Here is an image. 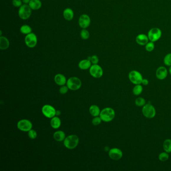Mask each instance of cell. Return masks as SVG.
Returning a JSON list of instances; mask_svg holds the SVG:
<instances>
[{"label":"cell","mask_w":171,"mask_h":171,"mask_svg":"<svg viewBox=\"0 0 171 171\" xmlns=\"http://www.w3.org/2000/svg\"><path fill=\"white\" fill-rule=\"evenodd\" d=\"M116 116V112L114 109L111 107H106L101 110L99 115L102 121L108 123L114 119Z\"/></svg>","instance_id":"obj_1"},{"label":"cell","mask_w":171,"mask_h":171,"mask_svg":"<svg viewBox=\"0 0 171 171\" xmlns=\"http://www.w3.org/2000/svg\"><path fill=\"white\" fill-rule=\"evenodd\" d=\"M79 142V138L76 135L71 134L66 137L63 141V144L68 149H74L77 147Z\"/></svg>","instance_id":"obj_2"},{"label":"cell","mask_w":171,"mask_h":171,"mask_svg":"<svg viewBox=\"0 0 171 171\" xmlns=\"http://www.w3.org/2000/svg\"><path fill=\"white\" fill-rule=\"evenodd\" d=\"M66 86L71 91H76L80 88L82 86V83L79 78L71 77L67 80Z\"/></svg>","instance_id":"obj_3"},{"label":"cell","mask_w":171,"mask_h":171,"mask_svg":"<svg viewBox=\"0 0 171 171\" xmlns=\"http://www.w3.org/2000/svg\"><path fill=\"white\" fill-rule=\"evenodd\" d=\"M32 10L29 5L24 4L19 9V17L22 20H27L32 15Z\"/></svg>","instance_id":"obj_4"},{"label":"cell","mask_w":171,"mask_h":171,"mask_svg":"<svg viewBox=\"0 0 171 171\" xmlns=\"http://www.w3.org/2000/svg\"><path fill=\"white\" fill-rule=\"evenodd\" d=\"M142 114L144 117L151 119L156 116V109L153 105L149 103L146 104L142 108Z\"/></svg>","instance_id":"obj_5"},{"label":"cell","mask_w":171,"mask_h":171,"mask_svg":"<svg viewBox=\"0 0 171 171\" xmlns=\"http://www.w3.org/2000/svg\"><path fill=\"white\" fill-rule=\"evenodd\" d=\"M147 35L149 39V41L156 42L161 38L162 35V32L160 29L154 27L149 30Z\"/></svg>","instance_id":"obj_6"},{"label":"cell","mask_w":171,"mask_h":171,"mask_svg":"<svg viewBox=\"0 0 171 171\" xmlns=\"http://www.w3.org/2000/svg\"><path fill=\"white\" fill-rule=\"evenodd\" d=\"M129 79L134 85L141 84L143 79L142 74L138 71L132 70L129 74Z\"/></svg>","instance_id":"obj_7"},{"label":"cell","mask_w":171,"mask_h":171,"mask_svg":"<svg viewBox=\"0 0 171 171\" xmlns=\"http://www.w3.org/2000/svg\"><path fill=\"white\" fill-rule=\"evenodd\" d=\"M17 128L20 131L24 132H28L32 129L33 124L31 121L27 119H21L17 124Z\"/></svg>","instance_id":"obj_8"},{"label":"cell","mask_w":171,"mask_h":171,"mask_svg":"<svg viewBox=\"0 0 171 171\" xmlns=\"http://www.w3.org/2000/svg\"><path fill=\"white\" fill-rule=\"evenodd\" d=\"M38 39L35 34L31 33L27 35L25 38V43L27 47L30 48H33L37 45Z\"/></svg>","instance_id":"obj_9"},{"label":"cell","mask_w":171,"mask_h":171,"mask_svg":"<svg viewBox=\"0 0 171 171\" xmlns=\"http://www.w3.org/2000/svg\"><path fill=\"white\" fill-rule=\"evenodd\" d=\"M89 73L91 76L96 78H99L102 77L103 71L101 66L98 64H92L89 68Z\"/></svg>","instance_id":"obj_10"},{"label":"cell","mask_w":171,"mask_h":171,"mask_svg":"<svg viewBox=\"0 0 171 171\" xmlns=\"http://www.w3.org/2000/svg\"><path fill=\"white\" fill-rule=\"evenodd\" d=\"M42 112L44 116L48 119H52L56 116V110L53 106L46 104L42 107Z\"/></svg>","instance_id":"obj_11"},{"label":"cell","mask_w":171,"mask_h":171,"mask_svg":"<svg viewBox=\"0 0 171 171\" xmlns=\"http://www.w3.org/2000/svg\"><path fill=\"white\" fill-rule=\"evenodd\" d=\"M108 156L112 160L118 161L123 157V151L119 148H112L108 151Z\"/></svg>","instance_id":"obj_12"},{"label":"cell","mask_w":171,"mask_h":171,"mask_svg":"<svg viewBox=\"0 0 171 171\" xmlns=\"http://www.w3.org/2000/svg\"><path fill=\"white\" fill-rule=\"evenodd\" d=\"M91 18L87 14H82L79 17L78 24L81 28H87L91 25Z\"/></svg>","instance_id":"obj_13"},{"label":"cell","mask_w":171,"mask_h":171,"mask_svg":"<svg viewBox=\"0 0 171 171\" xmlns=\"http://www.w3.org/2000/svg\"><path fill=\"white\" fill-rule=\"evenodd\" d=\"M168 70L166 67L164 66H160L156 70V77L159 80L166 79V77L168 76Z\"/></svg>","instance_id":"obj_14"},{"label":"cell","mask_w":171,"mask_h":171,"mask_svg":"<svg viewBox=\"0 0 171 171\" xmlns=\"http://www.w3.org/2000/svg\"><path fill=\"white\" fill-rule=\"evenodd\" d=\"M136 42L141 46H145L149 42V39L148 35L144 34H139L136 38Z\"/></svg>","instance_id":"obj_15"},{"label":"cell","mask_w":171,"mask_h":171,"mask_svg":"<svg viewBox=\"0 0 171 171\" xmlns=\"http://www.w3.org/2000/svg\"><path fill=\"white\" fill-rule=\"evenodd\" d=\"M54 81L55 82L56 84L61 86L66 84L67 80H66L65 76L63 74L59 73V74H56L55 76Z\"/></svg>","instance_id":"obj_16"},{"label":"cell","mask_w":171,"mask_h":171,"mask_svg":"<svg viewBox=\"0 0 171 171\" xmlns=\"http://www.w3.org/2000/svg\"><path fill=\"white\" fill-rule=\"evenodd\" d=\"M63 16L66 20L70 21L74 18V12L71 9L67 8L63 11Z\"/></svg>","instance_id":"obj_17"},{"label":"cell","mask_w":171,"mask_h":171,"mask_svg":"<svg viewBox=\"0 0 171 171\" xmlns=\"http://www.w3.org/2000/svg\"><path fill=\"white\" fill-rule=\"evenodd\" d=\"M10 46V42L8 39L5 36L0 37V49L2 50H5Z\"/></svg>","instance_id":"obj_18"},{"label":"cell","mask_w":171,"mask_h":171,"mask_svg":"<svg viewBox=\"0 0 171 171\" xmlns=\"http://www.w3.org/2000/svg\"><path fill=\"white\" fill-rule=\"evenodd\" d=\"M50 125L54 129H58L61 125V121L58 116H55L51 119Z\"/></svg>","instance_id":"obj_19"},{"label":"cell","mask_w":171,"mask_h":171,"mask_svg":"<svg viewBox=\"0 0 171 171\" xmlns=\"http://www.w3.org/2000/svg\"><path fill=\"white\" fill-rule=\"evenodd\" d=\"M92 63L88 59H83L78 63V67L81 70H87L91 68Z\"/></svg>","instance_id":"obj_20"},{"label":"cell","mask_w":171,"mask_h":171,"mask_svg":"<svg viewBox=\"0 0 171 171\" xmlns=\"http://www.w3.org/2000/svg\"><path fill=\"white\" fill-rule=\"evenodd\" d=\"M29 6L32 10H38L42 7V2L40 0H31Z\"/></svg>","instance_id":"obj_21"},{"label":"cell","mask_w":171,"mask_h":171,"mask_svg":"<svg viewBox=\"0 0 171 171\" xmlns=\"http://www.w3.org/2000/svg\"><path fill=\"white\" fill-rule=\"evenodd\" d=\"M53 138L57 142L64 141L66 138L65 133L63 131H57L54 134Z\"/></svg>","instance_id":"obj_22"},{"label":"cell","mask_w":171,"mask_h":171,"mask_svg":"<svg viewBox=\"0 0 171 171\" xmlns=\"http://www.w3.org/2000/svg\"><path fill=\"white\" fill-rule=\"evenodd\" d=\"M89 113L92 116H98L101 114V109L99 107L96 105H92L89 107Z\"/></svg>","instance_id":"obj_23"},{"label":"cell","mask_w":171,"mask_h":171,"mask_svg":"<svg viewBox=\"0 0 171 171\" xmlns=\"http://www.w3.org/2000/svg\"><path fill=\"white\" fill-rule=\"evenodd\" d=\"M20 30L21 33L23 34L24 35H26L32 33V28L27 24L22 25L20 27Z\"/></svg>","instance_id":"obj_24"},{"label":"cell","mask_w":171,"mask_h":171,"mask_svg":"<svg viewBox=\"0 0 171 171\" xmlns=\"http://www.w3.org/2000/svg\"><path fill=\"white\" fill-rule=\"evenodd\" d=\"M164 151L168 153H171V139H168L165 140L163 144Z\"/></svg>","instance_id":"obj_25"},{"label":"cell","mask_w":171,"mask_h":171,"mask_svg":"<svg viewBox=\"0 0 171 171\" xmlns=\"http://www.w3.org/2000/svg\"><path fill=\"white\" fill-rule=\"evenodd\" d=\"M143 91V87L141 84L136 85L133 89V94L136 96H138L142 93Z\"/></svg>","instance_id":"obj_26"},{"label":"cell","mask_w":171,"mask_h":171,"mask_svg":"<svg viewBox=\"0 0 171 171\" xmlns=\"http://www.w3.org/2000/svg\"><path fill=\"white\" fill-rule=\"evenodd\" d=\"M135 104L138 107H143L146 104V100L143 97H139L135 100Z\"/></svg>","instance_id":"obj_27"},{"label":"cell","mask_w":171,"mask_h":171,"mask_svg":"<svg viewBox=\"0 0 171 171\" xmlns=\"http://www.w3.org/2000/svg\"><path fill=\"white\" fill-rule=\"evenodd\" d=\"M169 153L166 152L160 153L159 155V160L161 162H166L169 159Z\"/></svg>","instance_id":"obj_28"},{"label":"cell","mask_w":171,"mask_h":171,"mask_svg":"<svg viewBox=\"0 0 171 171\" xmlns=\"http://www.w3.org/2000/svg\"><path fill=\"white\" fill-rule=\"evenodd\" d=\"M89 32L86 29H82L80 32V37L83 40H87L89 38Z\"/></svg>","instance_id":"obj_29"},{"label":"cell","mask_w":171,"mask_h":171,"mask_svg":"<svg viewBox=\"0 0 171 171\" xmlns=\"http://www.w3.org/2000/svg\"><path fill=\"white\" fill-rule=\"evenodd\" d=\"M164 63L165 65L167 66H171V53H168L165 56L164 58Z\"/></svg>","instance_id":"obj_30"},{"label":"cell","mask_w":171,"mask_h":171,"mask_svg":"<svg viewBox=\"0 0 171 171\" xmlns=\"http://www.w3.org/2000/svg\"><path fill=\"white\" fill-rule=\"evenodd\" d=\"M154 43V42H152V41L148 42V43L145 45L146 50L149 52L153 51L154 50V47H155Z\"/></svg>","instance_id":"obj_31"},{"label":"cell","mask_w":171,"mask_h":171,"mask_svg":"<svg viewBox=\"0 0 171 171\" xmlns=\"http://www.w3.org/2000/svg\"><path fill=\"white\" fill-rule=\"evenodd\" d=\"M28 136L31 139H35L37 137V133L36 131H35L34 129H31L28 131Z\"/></svg>","instance_id":"obj_32"},{"label":"cell","mask_w":171,"mask_h":171,"mask_svg":"<svg viewBox=\"0 0 171 171\" xmlns=\"http://www.w3.org/2000/svg\"><path fill=\"white\" fill-rule=\"evenodd\" d=\"M101 121H102V120L101 119V118H100V116H98L94 117L92 119V124L94 126H98V125L101 124Z\"/></svg>","instance_id":"obj_33"},{"label":"cell","mask_w":171,"mask_h":171,"mask_svg":"<svg viewBox=\"0 0 171 171\" xmlns=\"http://www.w3.org/2000/svg\"><path fill=\"white\" fill-rule=\"evenodd\" d=\"M68 87L67 86H61L59 89V93L61 94H65L68 91Z\"/></svg>","instance_id":"obj_34"},{"label":"cell","mask_w":171,"mask_h":171,"mask_svg":"<svg viewBox=\"0 0 171 171\" xmlns=\"http://www.w3.org/2000/svg\"><path fill=\"white\" fill-rule=\"evenodd\" d=\"M22 0H13L12 1V4L15 7H20L22 5Z\"/></svg>","instance_id":"obj_35"},{"label":"cell","mask_w":171,"mask_h":171,"mask_svg":"<svg viewBox=\"0 0 171 171\" xmlns=\"http://www.w3.org/2000/svg\"><path fill=\"white\" fill-rule=\"evenodd\" d=\"M91 61L92 64H97L99 62V59L97 56L94 55L91 57Z\"/></svg>","instance_id":"obj_36"},{"label":"cell","mask_w":171,"mask_h":171,"mask_svg":"<svg viewBox=\"0 0 171 171\" xmlns=\"http://www.w3.org/2000/svg\"><path fill=\"white\" fill-rule=\"evenodd\" d=\"M149 83V81L147 79H144L143 78V80H142V84L144 85V86H148V84Z\"/></svg>","instance_id":"obj_37"},{"label":"cell","mask_w":171,"mask_h":171,"mask_svg":"<svg viewBox=\"0 0 171 171\" xmlns=\"http://www.w3.org/2000/svg\"><path fill=\"white\" fill-rule=\"evenodd\" d=\"M31 0H22V2L25 4H29Z\"/></svg>","instance_id":"obj_38"},{"label":"cell","mask_w":171,"mask_h":171,"mask_svg":"<svg viewBox=\"0 0 171 171\" xmlns=\"http://www.w3.org/2000/svg\"><path fill=\"white\" fill-rule=\"evenodd\" d=\"M61 114V111L59 110H57L56 111V116H60Z\"/></svg>","instance_id":"obj_39"},{"label":"cell","mask_w":171,"mask_h":171,"mask_svg":"<svg viewBox=\"0 0 171 171\" xmlns=\"http://www.w3.org/2000/svg\"><path fill=\"white\" fill-rule=\"evenodd\" d=\"M169 71L170 74L171 75V66H170L169 70Z\"/></svg>","instance_id":"obj_40"}]
</instances>
